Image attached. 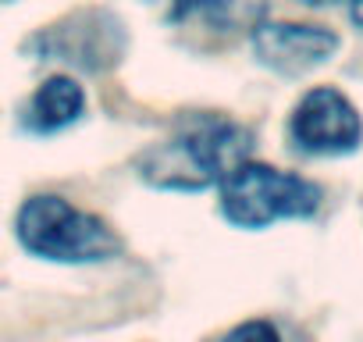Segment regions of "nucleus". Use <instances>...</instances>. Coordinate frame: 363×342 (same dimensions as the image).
<instances>
[{
  "label": "nucleus",
  "mask_w": 363,
  "mask_h": 342,
  "mask_svg": "<svg viewBox=\"0 0 363 342\" xmlns=\"http://www.w3.org/2000/svg\"><path fill=\"white\" fill-rule=\"evenodd\" d=\"M253 150V132L225 114H189L139 157V175L157 189L196 193L228 179Z\"/></svg>",
  "instance_id": "f257e3e1"
},
{
  "label": "nucleus",
  "mask_w": 363,
  "mask_h": 342,
  "mask_svg": "<svg viewBox=\"0 0 363 342\" xmlns=\"http://www.w3.org/2000/svg\"><path fill=\"white\" fill-rule=\"evenodd\" d=\"M320 207V189L292 171L242 160L221 182V214L239 228H267L281 218H310Z\"/></svg>",
  "instance_id": "f03ea898"
},
{
  "label": "nucleus",
  "mask_w": 363,
  "mask_h": 342,
  "mask_svg": "<svg viewBox=\"0 0 363 342\" xmlns=\"http://www.w3.org/2000/svg\"><path fill=\"white\" fill-rule=\"evenodd\" d=\"M18 239L29 253L61 264H93L118 253L114 232L61 197H33L18 211Z\"/></svg>",
  "instance_id": "7ed1b4c3"
},
{
  "label": "nucleus",
  "mask_w": 363,
  "mask_h": 342,
  "mask_svg": "<svg viewBox=\"0 0 363 342\" xmlns=\"http://www.w3.org/2000/svg\"><path fill=\"white\" fill-rule=\"evenodd\" d=\"M289 136L310 157H345L363 143V118L342 89L317 86L296 104Z\"/></svg>",
  "instance_id": "20e7f679"
},
{
  "label": "nucleus",
  "mask_w": 363,
  "mask_h": 342,
  "mask_svg": "<svg viewBox=\"0 0 363 342\" xmlns=\"http://www.w3.org/2000/svg\"><path fill=\"white\" fill-rule=\"evenodd\" d=\"M338 50V36L324 26H299V22H260L253 29V54L260 65L281 75H303L324 65Z\"/></svg>",
  "instance_id": "39448f33"
},
{
  "label": "nucleus",
  "mask_w": 363,
  "mask_h": 342,
  "mask_svg": "<svg viewBox=\"0 0 363 342\" xmlns=\"http://www.w3.org/2000/svg\"><path fill=\"white\" fill-rule=\"evenodd\" d=\"M118 22L104 18V15H79L72 22H65L61 29L54 26L50 33H43L36 40V50H43L47 57H61L72 61L79 68H104L114 61L118 43H114Z\"/></svg>",
  "instance_id": "423d86ee"
},
{
  "label": "nucleus",
  "mask_w": 363,
  "mask_h": 342,
  "mask_svg": "<svg viewBox=\"0 0 363 342\" xmlns=\"http://www.w3.org/2000/svg\"><path fill=\"white\" fill-rule=\"evenodd\" d=\"M267 0H174L171 22L178 26H207L214 33H242L264 22Z\"/></svg>",
  "instance_id": "0eeeda50"
},
{
  "label": "nucleus",
  "mask_w": 363,
  "mask_h": 342,
  "mask_svg": "<svg viewBox=\"0 0 363 342\" xmlns=\"http://www.w3.org/2000/svg\"><path fill=\"white\" fill-rule=\"evenodd\" d=\"M82 107H86L82 86L75 79H68V75H54L29 100V107H26V128H33L40 136L57 132V128H68L72 121H79Z\"/></svg>",
  "instance_id": "6e6552de"
},
{
  "label": "nucleus",
  "mask_w": 363,
  "mask_h": 342,
  "mask_svg": "<svg viewBox=\"0 0 363 342\" xmlns=\"http://www.w3.org/2000/svg\"><path fill=\"white\" fill-rule=\"evenodd\" d=\"M303 4H310V8H328V4H338V8H345L349 22L363 29V0H303Z\"/></svg>",
  "instance_id": "1a4fd4ad"
},
{
  "label": "nucleus",
  "mask_w": 363,
  "mask_h": 342,
  "mask_svg": "<svg viewBox=\"0 0 363 342\" xmlns=\"http://www.w3.org/2000/svg\"><path fill=\"white\" fill-rule=\"evenodd\" d=\"M235 335H271V338H274L278 331H274V328H267V324H246V328H239Z\"/></svg>",
  "instance_id": "9d476101"
}]
</instances>
